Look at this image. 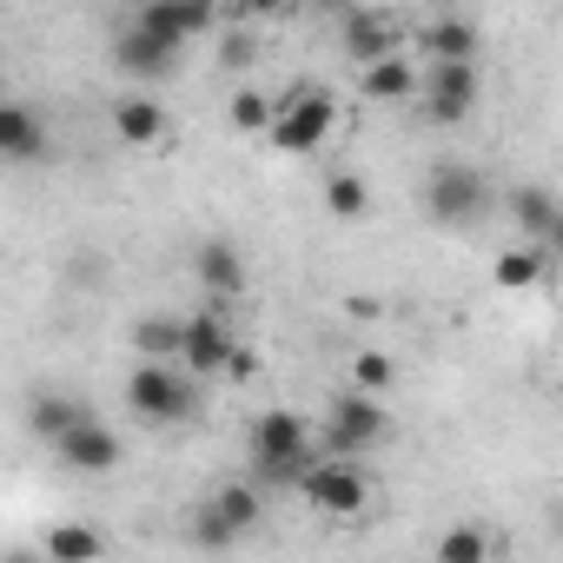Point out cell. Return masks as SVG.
<instances>
[{
	"instance_id": "cell-1",
	"label": "cell",
	"mask_w": 563,
	"mask_h": 563,
	"mask_svg": "<svg viewBox=\"0 0 563 563\" xmlns=\"http://www.w3.org/2000/svg\"><path fill=\"white\" fill-rule=\"evenodd\" d=\"M252 464L272 477V484H286V477H306L312 464H319V444H312V424L299 418V411H265L258 424H252Z\"/></svg>"
},
{
	"instance_id": "cell-2",
	"label": "cell",
	"mask_w": 563,
	"mask_h": 563,
	"mask_svg": "<svg viewBox=\"0 0 563 563\" xmlns=\"http://www.w3.org/2000/svg\"><path fill=\"white\" fill-rule=\"evenodd\" d=\"M126 405L140 424H179V418H192L199 398H192V378L179 358H140L126 378Z\"/></svg>"
},
{
	"instance_id": "cell-3",
	"label": "cell",
	"mask_w": 563,
	"mask_h": 563,
	"mask_svg": "<svg viewBox=\"0 0 563 563\" xmlns=\"http://www.w3.org/2000/svg\"><path fill=\"white\" fill-rule=\"evenodd\" d=\"M385 431H391V418H385V405H378V391H339L332 405H325V451L332 457H365L372 444H385Z\"/></svg>"
},
{
	"instance_id": "cell-4",
	"label": "cell",
	"mask_w": 563,
	"mask_h": 563,
	"mask_svg": "<svg viewBox=\"0 0 563 563\" xmlns=\"http://www.w3.org/2000/svg\"><path fill=\"white\" fill-rule=\"evenodd\" d=\"M484 199H490V179L477 166H464V159H444V166L424 173V212L438 225H471L484 212Z\"/></svg>"
},
{
	"instance_id": "cell-5",
	"label": "cell",
	"mask_w": 563,
	"mask_h": 563,
	"mask_svg": "<svg viewBox=\"0 0 563 563\" xmlns=\"http://www.w3.org/2000/svg\"><path fill=\"white\" fill-rule=\"evenodd\" d=\"M477 93H484L477 60H424V120L457 126V120L477 113Z\"/></svg>"
},
{
	"instance_id": "cell-6",
	"label": "cell",
	"mask_w": 563,
	"mask_h": 563,
	"mask_svg": "<svg viewBox=\"0 0 563 563\" xmlns=\"http://www.w3.org/2000/svg\"><path fill=\"white\" fill-rule=\"evenodd\" d=\"M332 100L312 87V80H299V93L272 113V126H265V140L278 146V153H312V146H325V133H332Z\"/></svg>"
},
{
	"instance_id": "cell-7",
	"label": "cell",
	"mask_w": 563,
	"mask_h": 563,
	"mask_svg": "<svg viewBox=\"0 0 563 563\" xmlns=\"http://www.w3.org/2000/svg\"><path fill=\"white\" fill-rule=\"evenodd\" d=\"M299 490H306L312 510H332V517H358V510L372 504V484H365V471H358L352 457H319V464L299 477Z\"/></svg>"
},
{
	"instance_id": "cell-8",
	"label": "cell",
	"mask_w": 563,
	"mask_h": 563,
	"mask_svg": "<svg viewBox=\"0 0 563 563\" xmlns=\"http://www.w3.org/2000/svg\"><path fill=\"white\" fill-rule=\"evenodd\" d=\"M54 457H60L67 471H80V477H107V471L126 457V444H120V431H107L100 418H80L74 431L54 438Z\"/></svg>"
},
{
	"instance_id": "cell-9",
	"label": "cell",
	"mask_w": 563,
	"mask_h": 563,
	"mask_svg": "<svg viewBox=\"0 0 563 563\" xmlns=\"http://www.w3.org/2000/svg\"><path fill=\"white\" fill-rule=\"evenodd\" d=\"M239 352V339L225 332V319L206 306V312H192L186 319V352H179V365L192 372V378H206V372H225V358Z\"/></svg>"
},
{
	"instance_id": "cell-10",
	"label": "cell",
	"mask_w": 563,
	"mask_h": 563,
	"mask_svg": "<svg viewBox=\"0 0 563 563\" xmlns=\"http://www.w3.org/2000/svg\"><path fill=\"white\" fill-rule=\"evenodd\" d=\"M212 21H219V8H186V0H146L133 27H146V34H153V41H166V47H186V41L212 34Z\"/></svg>"
},
{
	"instance_id": "cell-11",
	"label": "cell",
	"mask_w": 563,
	"mask_h": 563,
	"mask_svg": "<svg viewBox=\"0 0 563 563\" xmlns=\"http://www.w3.org/2000/svg\"><path fill=\"white\" fill-rule=\"evenodd\" d=\"M192 272H199V286L212 292V306H225V299L245 292V258H239L232 239H206V245L192 252Z\"/></svg>"
},
{
	"instance_id": "cell-12",
	"label": "cell",
	"mask_w": 563,
	"mask_h": 563,
	"mask_svg": "<svg viewBox=\"0 0 563 563\" xmlns=\"http://www.w3.org/2000/svg\"><path fill=\"white\" fill-rule=\"evenodd\" d=\"M113 133H120L126 146H166L173 120H166V107H159V100L126 93V100H113Z\"/></svg>"
},
{
	"instance_id": "cell-13",
	"label": "cell",
	"mask_w": 563,
	"mask_h": 563,
	"mask_svg": "<svg viewBox=\"0 0 563 563\" xmlns=\"http://www.w3.org/2000/svg\"><path fill=\"white\" fill-rule=\"evenodd\" d=\"M543 272H550V245L543 239H523V245L497 252V265H490L497 292H530V286H543Z\"/></svg>"
},
{
	"instance_id": "cell-14",
	"label": "cell",
	"mask_w": 563,
	"mask_h": 563,
	"mask_svg": "<svg viewBox=\"0 0 563 563\" xmlns=\"http://www.w3.org/2000/svg\"><path fill=\"white\" fill-rule=\"evenodd\" d=\"M345 54L358 60V67H372V60H385V54H398V21L391 14H345Z\"/></svg>"
},
{
	"instance_id": "cell-15",
	"label": "cell",
	"mask_w": 563,
	"mask_h": 563,
	"mask_svg": "<svg viewBox=\"0 0 563 563\" xmlns=\"http://www.w3.org/2000/svg\"><path fill=\"white\" fill-rule=\"evenodd\" d=\"M418 87H424V74H418L405 54L372 60V67H365V80H358V93H365V100H378V107H398V100H411Z\"/></svg>"
},
{
	"instance_id": "cell-16",
	"label": "cell",
	"mask_w": 563,
	"mask_h": 563,
	"mask_svg": "<svg viewBox=\"0 0 563 563\" xmlns=\"http://www.w3.org/2000/svg\"><path fill=\"white\" fill-rule=\"evenodd\" d=\"M0 153L8 159H41L47 153V126H41V113L34 107H0Z\"/></svg>"
},
{
	"instance_id": "cell-17",
	"label": "cell",
	"mask_w": 563,
	"mask_h": 563,
	"mask_svg": "<svg viewBox=\"0 0 563 563\" xmlns=\"http://www.w3.org/2000/svg\"><path fill=\"white\" fill-rule=\"evenodd\" d=\"M510 219L523 225V239H550L556 219H563V206H556L550 186H517V192H510Z\"/></svg>"
},
{
	"instance_id": "cell-18",
	"label": "cell",
	"mask_w": 563,
	"mask_h": 563,
	"mask_svg": "<svg viewBox=\"0 0 563 563\" xmlns=\"http://www.w3.org/2000/svg\"><path fill=\"white\" fill-rule=\"evenodd\" d=\"M418 41H424V60H477L484 54V41H477L471 21H431Z\"/></svg>"
},
{
	"instance_id": "cell-19",
	"label": "cell",
	"mask_w": 563,
	"mask_h": 563,
	"mask_svg": "<svg viewBox=\"0 0 563 563\" xmlns=\"http://www.w3.org/2000/svg\"><path fill=\"white\" fill-rule=\"evenodd\" d=\"M113 54H120V67H126V74H146V80H153V74H166V67H173V54H179V47L153 41L146 27H126V34L113 41Z\"/></svg>"
},
{
	"instance_id": "cell-20",
	"label": "cell",
	"mask_w": 563,
	"mask_h": 563,
	"mask_svg": "<svg viewBox=\"0 0 563 563\" xmlns=\"http://www.w3.org/2000/svg\"><path fill=\"white\" fill-rule=\"evenodd\" d=\"M41 550H47L54 563H87V556H107V537H100V530H87V523H54Z\"/></svg>"
},
{
	"instance_id": "cell-21",
	"label": "cell",
	"mask_w": 563,
	"mask_h": 563,
	"mask_svg": "<svg viewBox=\"0 0 563 563\" xmlns=\"http://www.w3.org/2000/svg\"><path fill=\"white\" fill-rule=\"evenodd\" d=\"M133 352L140 358H179L186 352V319H140L133 325Z\"/></svg>"
},
{
	"instance_id": "cell-22",
	"label": "cell",
	"mask_w": 563,
	"mask_h": 563,
	"mask_svg": "<svg viewBox=\"0 0 563 563\" xmlns=\"http://www.w3.org/2000/svg\"><path fill=\"white\" fill-rule=\"evenodd\" d=\"M325 212H332V219H365V212H372V186H365L358 173H332V179H325Z\"/></svg>"
},
{
	"instance_id": "cell-23",
	"label": "cell",
	"mask_w": 563,
	"mask_h": 563,
	"mask_svg": "<svg viewBox=\"0 0 563 563\" xmlns=\"http://www.w3.org/2000/svg\"><path fill=\"white\" fill-rule=\"evenodd\" d=\"M490 550H497V543H490L477 523H457V530H444V537H438V563H484Z\"/></svg>"
},
{
	"instance_id": "cell-24",
	"label": "cell",
	"mask_w": 563,
	"mask_h": 563,
	"mask_svg": "<svg viewBox=\"0 0 563 563\" xmlns=\"http://www.w3.org/2000/svg\"><path fill=\"white\" fill-rule=\"evenodd\" d=\"M212 504H219V510H225L239 530H252V523L265 517V497H258L252 484H219V490H212Z\"/></svg>"
},
{
	"instance_id": "cell-25",
	"label": "cell",
	"mask_w": 563,
	"mask_h": 563,
	"mask_svg": "<svg viewBox=\"0 0 563 563\" xmlns=\"http://www.w3.org/2000/svg\"><path fill=\"white\" fill-rule=\"evenodd\" d=\"M239 537H245V530H239V523H232V517H225V510L206 497V504H199V517H192V543H206V550H225V543H239Z\"/></svg>"
},
{
	"instance_id": "cell-26",
	"label": "cell",
	"mask_w": 563,
	"mask_h": 563,
	"mask_svg": "<svg viewBox=\"0 0 563 563\" xmlns=\"http://www.w3.org/2000/svg\"><path fill=\"white\" fill-rule=\"evenodd\" d=\"M272 113H278V107L265 100V87H239V93H232V126H239V133H265Z\"/></svg>"
},
{
	"instance_id": "cell-27",
	"label": "cell",
	"mask_w": 563,
	"mask_h": 563,
	"mask_svg": "<svg viewBox=\"0 0 563 563\" xmlns=\"http://www.w3.org/2000/svg\"><path fill=\"white\" fill-rule=\"evenodd\" d=\"M80 418H87V405H74V398H41V405H34V431H41L47 444H54L60 431H74Z\"/></svg>"
},
{
	"instance_id": "cell-28",
	"label": "cell",
	"mask_w": 563,
	"mask_h": 563,
	"mask_svg": "<svg viewBox=\"0 0 563 563\" xmlns=\"http://www.w3.org/2000/svg\"><path fill=\"white\" fill-rule=\"evenodd\" d=\"M352 385H358V391H385V385H391V358H385V352H358V358H352Z\"/></svg>"
},
{
	"instance_id": "cell-29",
	"label": "cell",
	"mask_w": 563,
	"mask_h": 563,
	"mask_svg": "<svg viewBox=\"0 0 563 563\" xmlns=\"http://www.w3.org/2000/svg\"><path fill=\"white\" fill-rule=\"evenodd\" d=\"M252 372H258V358H252V352H245V345H239V352H232V358H225V378H252Z\"/></svg>"
},
{
	"instance_id": "cell-30",
	"label": "cell",
	"mask_w": 563,
	"mask_h": 563,
	"mask_svg": "<svg viewBox=\"0 0 563 563\" xmlns=\"http://www.w3.org/2000/svg\"><path fill=\"white\" fill-rule=\"evenodd\" d=\"M245 8H252V14H278V8H286V0H245Z\"/></svg>"
},
{
	"instance_id": "cell-31",
	"label": "cell",
	"mask_w": 563,
	"mask_h": 563,
	"mask_svg": "<svg viewBox=\"0 0 563 563\" xmlns=\"http://www.w3.org/2000/svg\"><path fill=\"white\" fill-rule=\"evenodd\" d=\"M543 245H550V252H556V258H563V219H556V232H550V239H543Z\"/></svg>"
},
{
	"instance_id": "cell-32",
	"label": "cell",
	"mask_w": 563,
	"mask_h": 563,
	"mask_svg": "<svg viewBox=\"0 0 563 563\" xmlns=\"http://www.w3.org/2000/svg\"><path fill=\"white\" fill-rule=\"evenodd\" d=\"M186 8H219V0H186Z\"/></svg>"
},
{
	"instance_id": "cell-33",
	"label": "cell",
	"mask_w": 563,
	"mask_h": 563,
	"mask_svg": "<svg viewBox=\"0 0 563 563\" xmlns=\"http://www.w3.org/2000/svg\"><path fill=\"white\" fill-rule=\"evenodd\" d=\"M312 8H345V0H312Z\"/></svg>"
},
{
	"instance_id": "cell-34",
	"label": "cell",
	"mask_w": 563,
	"mask_h": 563,
	"mask_svg": "<svg viewBox=\"0 0 563 563\" xmlns=\"http://www.w3.org/2000/svg\"><path fill=\"white\" fill-rule=\"evenodd\" d=\"M556 292H563V265H556Z\"/></svg>"
},
{
	"instance_id": "cell-35",
	"label": "cell",
	"mask_w": 563,
	"mask_h": 563,
	"mask_svg": "<svg viewBox=\"0 0 563 563\" xmlns=\"http://www.w3.org/2000/svg\"><path fill=\"white\" fill-rule=\"evenodd\" d=\"M556 543H563V517H556Z\"/></svg>"
}]
</instances>
